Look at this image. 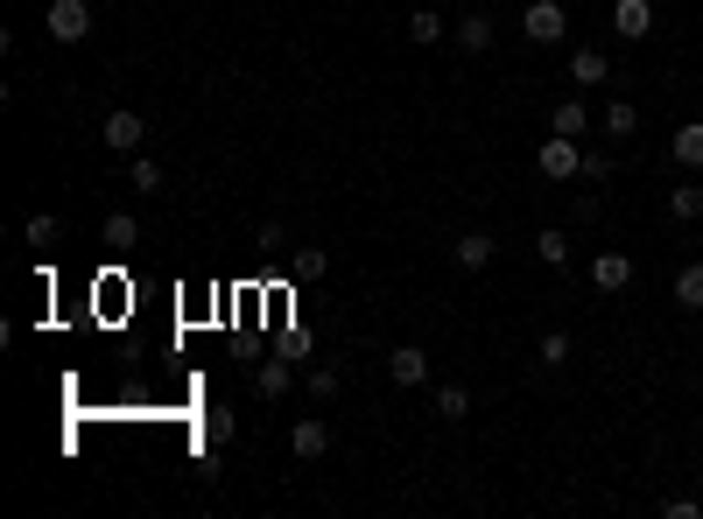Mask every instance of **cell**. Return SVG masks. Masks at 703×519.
<instances>
[{
    "label": "cell",
    "instance_id": "4",
    "mask_svg": "<svg viewBox=\"0 0 703 519\" xmlns=\"http://www.w3.org/2000/svg\"><path fill=\"white\" fill-rule=\"evenodd\" d=\"M43 29L56 35V43H85V35H92V0H50Z\"/></svg>",
    "mask_w": 703,
    "mask_h": 519
},
{
    "label": "cell",
    "instance_id": "10",
    "mask_svg": "<svg viewBox=\"0 0 703 519\" xmlns=\"http://www.w3.org/2000/svg\"><path fill=\"white\" fill-rule=\"evenodd\" d=\"M548 133H569V141H584V133H592V112H584V99H556V106H548Z\"/></svg>",
    "mask_w": 703,
    "mask_h": 519
},
{
    "label": "cell",
    "instance_id": "8",
    "mask_svg": "<svg viewBox=\"0 0 703 519\" xmlns=\"http://www.w3.org/2000/svg\"><path fill=\"white\" fill-rule=\"evenodd\" d=\"M605 78H613L605 50H569V85H577V91H592V85H605Z\"/></svg>",
    "mask_w": 703,
    "mask_h": 519
},
{
    "label": "cell",
    "instance_id": "13",
    "mask_svg": "<svg viewBox=\"0 0 703 519\" xmlns=\"http://www.w3.org/2000/svg\"><path fill=\"white\" fill-rule=\"evenodd\" d=\"M450 253H458V267H465V274H486V267H492V253H500V246H492V233H465L458 246H450Z\"/></svg>",
    "mask_w": 703,
    "mask_h": 519
},
{
    "label": "cell",
    "instance_id": "2",
    "mask_svg": "<svg viewBox=\"0 0 703 519\" xmlns=\"http://www.w3.org/2000/svg\"><path fill=\"white\" fill-rule=\"evenodd\" d=\"M99 141L113 148V155H141V141H148V120L135 106H113L106 120H99Z\"/></svg>",
    "mask_w": 703,
    "mask_h": 519
},
{
    "label": "cell",
    "instance_id": "26",
    "mask_svg": "<svg viewBox=\"0 0 703 519\" xmlns=\"http://www.w3.org/2000/svg\"><path fill=\"white\" fill-rule=\"evenodd\" d=\"M338 387H345V379H338V365H317V372H310V393H317V400H338Z\"/></svg>",
    "mask_w": 703,
    "mask_h": 519
},
{
    "label": "cell",
    "instance_id": "27",
    "mask_svg": "<svg viewBox=\"0 0 703 519\" xmlns=\"http://www.w3.org/2000/svg\"><path fill=\"white\" fill-rule=\"evenodd\" d=\"M260 246H268V253H281V246H289V233H281V218H268V225H260Z\"/></svg>",
    "mask_w": 703,
    "mask_h": 519
},
{
    "label": "cell",
    "instance_id": "5",
    "mask_svg": "<svg viewBox=\"0 0 703 519\" xmlns=\"http://www.w3.org/2000/svg\"><path fill=\"white\" fill-rule=\"evenodd\" d=\"M592 288H598V295H626V288H633V260H626L619 246L592 253Z\"/></svg>",
    "mask_w": 703,
    "mask_h": 519
},
{
    "label": "cell",
    "instance_id": "7",
    "mask_svg": "<svg viewBox=\"0 0 703 519\" xmlns=\"http://www.w3.org/2000/svg\"><path fill=\"white\" fill-rule=\"evenodd\" d=\"M289 450L302 456V464H310V456H324V450H331V421H324V414H302L296 429H289Z\"/></svg>",
    "mask_w": 703,
    "mask_h": 519
},
{
    "label": "cell",
    "instance_id": "11",
    "mask_svg": "<svg viewBox=\"0 0 703 519\" xmlns=\"http://www.w3.org/2000/svg\"><path fill=\"white\" fill-rule=\"evenodd\" d=\"M675 310H690V316H703V260H690V267H675Z\"/></svg>",
    "mask_w": 703,
    "mask_h": 519
},
{
    "label": "cell",
    "instance_id": "6",
    "mask_svg": "<svg viewBox=\"0 0 703 519\" xmlns=\"http://www.w3.org/2000/svg\"><path fill=\"white\" fill-rule=\"evenodd\" d=\"M387 379H394V387H429V352H423V344H394V352H387Z\"/></svg>",
    "mask_w": 703,
    "mask_h": 519
},
{
    "label": "cell",
    "instance_id": "21",
    "mask_svg": "<svg viewBox=\"0 0 703 519\" xmlns=\"http://www.w3.org/2000/svg\"><path fill=\"white\" fill-rule=\"evenodd\" d=\"M471 414V393L465 387H436V421H465Z\"/></svg>",
    "mask_w": 703,
    "mask_h": 519
},
{
    "label": "cell",
    "instance_id": "20",
    "mask_svg": "<svg viewBox=\"0 0 703 519\" xmlns=\"http://www.w3.org/2000/svg\"><path fill=\"white\" fill-rule=\"evenodd\" d=\"M198 442H204V450H219V442H233V414H225V408H212V414L198 421Z\"/></svg>",
    "mask_w": 703,
    "mask_h": 519
},
{
    "label": "cell",
    "instance_id": "17",
    "mask_svg": "<svg viewBox=\"0 0 703 519\" xmlns=\"http://www.w3.org/2000/svg\"><path fill=\"white\" fill-rule=\"evenodd\" d=\"M669 148H675V162H682V169H703V120H682Z\"/></svg>",
    "mask_w": 703,
    "mask_h": 519
},
{
    "label": "cell",
    "instance_id": "19",
    "mask_svg": "<svg viewBox=\"0 0 703 519\" xmlns=\"http://www.w3.org/2000/svg\"><path fill=\"white\" fill-rule=\"evenodd\" d=\"M598 127L613 133V141H626V133L640 127V112H633V99H613V106H605V120H598Z\"/></svg>",
    "mask_w": 703,
    "mask_h": 519
},
{
    "label": "cell",
    "instance_id": "1",
    "mask_svg": "<svg viewBox=\"0 0 703 519\" xmlns=\"http://www.w3.org/2000/svg\"><path fill=\"white\" fill-rule=\"evenodd\" d=\"M535 169H542L548 183H577L584 176V148L569 141V133H548V141L535 148Z\"/></svg>",
    "mask_w": 703,
    "mask_h": 519
},
{
    "label": "cell",
    "instance_id": "24",
    "mask_svg": "<svg viewBox=\"0 0 703 519\" xmlns=\"http://www.w3.org/2000/svg\"><path fill=\"white\" fill-rule=\"evenodd\" d=\"M22 239H29V246H56V218H50V210H29V218H22Z\"/></svg>",
    "mask_w": 703,
    "mask_h": 519
},
{
    "label": "cell",
    "instance_id": "18",
    "mask_svg": "<svg viewBox=\"0 0 703 519\" xmlns=\"http://www.w3.org/2000/svg\"><path fill=\"white\" fill-rule=\"evenodd\" d=\"M669 218H682V225L703 218V190H696V183H675V190H669Z\"/></svg>",
    "mask_w": 703,
    "mask_h": 519
},
{
    "label": "cell",
    "instance_id": "16",
    "mask_svg": "<svg viewBox=\"0 0 703 519\" xmlns=\"http://www.w3.org/2000/svg\"><path fill=\"white\" fill-rule=\"evenodd\" d=\"M444 29H450L444 22V0H429V8L408 14V43H444Z\"/></svg>",
    "mask_w": 703,
    "mask_h": 519
},
{
    "label": "cell",
    "instance_id": "15",
    "mask_svg": "<svg viewBox=\"0 0 703 519\" xmlns=\"http://www.w3.org/2000/svg\"><path fill=\"white\" fill-rule=\"evenodd\" d=\"M289 387H296V365H289V358H268V365L254 372V393H260V400H281Z\"/></svg>",
    "mask_w": 703,
    "mask_h": 519
},
{
    "label": "cell",
    "instance_id": "23",
    "mask_svg": "<svg viewBox=\"0 0 703 519\" xmlns=\"http://www.w3.org/2000/svg\"><path fill=\"white\" fill-rule=\"evenodd\" d=\"M127 183L156 197V190H162V162H156V155H135V169H127Z\"/></svg>",
    "mask_w": 703,
    "mask_h": 519
},
{
    "label": "cell",
    "instance_id": "25",
    "mask_svg": "<svg viewBox=\"0 0 703 519\" xmlns=\"http://www.w3.org/2000/svg\"><path fill=\"white\" fill-rule=\"evenodd\" d=\"M535 253H542V267H563V260H569V239L556 233V225H548V233L535 239Z\"/></svg>",
    "mask_w": 703,
    "mask_h": 519
},
{
    "label": "cell",
    "instance_id": "9",
    "mask_svg": "<svg viewBox=\"0 0 703 519\" xmlns=\"http://www.w3.org/2000/svg\"><path fill=\"white\" fill-rule=\"evenodd\" d=\"M613 29L626 35V43H640V35L654 29V0H619V8H613Z\"/></svg>",
    "mask_w": 703,
    "mask_h": 519
},
{
    "label": "cell",
    "instance_id": "12",
    "mask_svg": "<svg viewBox=\"0 0 703 519\" xmlns=\"http://www.w3.org/2000/svg\"><path fill=\"white\" fill-rule=\"evenodd\" d=\"M99 239H106V253H135V246H141V218H135V210H113Z\"/></svg>",
    "mask_w": 703,
    "mask_h": 519
},
{
    "label": "cell",
    "instance_id": "14",
    "mask_svg": "<svg viewBox=\"0 0 703 519\" xmlns=\"http://www.w3.org/2000/svg\"><path fill=\"white\" fill-rule=\"evenodd\" d=\"M450 35H458V50L486 56V50H492V14H458V22H450Z\"/></svg>",
    "mask_w": 703,
    "mask_h": 519
},
{
    "label": "cell",
    "instance_id": "3",
    "mask_svg": "<svg viewBox=\"0 0 703 519\" xmlns=\"http://www.w3.org/2000/svg\"><path fill=\"white\" fill-rule=\"evenodd\" d=\"M521 35H528V43H563V35H569V14H563V0H528V8H521Z\"/></svg>",
    "mask_w": 703,
    "mask_h": 519
},
{
    "label": "cell",
    "instance_id": "22",
    "mask_svg": "<svg viewBox=\"0 0 703 519\" xmlns=\"http://www.w3.org/2000/svg\"><path fill=\"white\" fill-rule=\"evenodd\" d=\"M535 358L556 372V365H569V331H542V344H535Z\"/></svg>",
    "mask_w": 703,
    "mask_h": 519
}]
</instances>
